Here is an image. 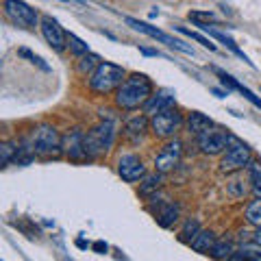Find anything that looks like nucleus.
Here are the masks:
<instances>
[{
  "instance_id": "obj_1",
  "label": "nucleus",
  "mask_w": 261,
  "mask_h": 261,
  "mask_svg": "<svg viewBox=\"0 0 261 261\" xmlns=\"http://www.w3.org/2000/svg\"><path fill=\"white\" fill-rule=\"evenodd\" d=\"M152 94H154L152 92V81L146 74L135 72V74L126 76L124 83L118 87L116 105L120 109H124V111H135V109L144 107V105L150 100Z\"/></svg>"
},
{
  "instance_id": "obj_2",
  "label": "nucleus",
  "mask_w": 261,
  "mask_h": 261,
  "mask_svg": "<svg viewBox=\"0 0 261 261\" xmlns=\"http://www.w3.org/2000/svg\"><path fill=\"white\" fill-rule=\"evenodd\" d=\"M126 81V72L122 65L102 61L89 76V89L96 94H111L118 92V87Z\"/></svg>"
},
{
  "instance_id": "obj_3",
  "label": "nucleus",
  "mask_w": 261,
  "mask_h": 261,
  "mask_svg": "<svg viewBox=\"0 0 261 261\" xmlns=\"http://www.w3.org/2000/svg\"><path fill=\"white\" fill-rule=\"evenodd\" d=\"M113 142H116V124L113 120H102L100 124L89 128L85 133V150L89 159L102 157L105 152L111 150Z\"/></svg>"
},
{
  "instance_id": "obj_4",
  "label": "nucleus",
  "mask_w": 261,
  "mask_h": 261,
  "mask_svg": "<svg viewBox=\"0 0 261 261\" xmlns=\"http://www.w3.org/2000/svg\"><path fill=\"white\" fill-rule=\"evenodd\" d=\"M61 140L59 130L50 124H39L35 130L31 133V142L29 148L35 154H42V157H59L63 152L61 150Z\"/></svg>"
},
{
  "instance_id": "obj_5",
  "label": "nucleus",
  "mask_w": 261,
  "mask_h": 261,
  "mask_svg": "<svg viewBox=\"0 0 261 261\" xmlns=\"http://www.w3.org/2000/svg\"><path fill=\"white\" fill-rule=\"evenodd\" d=\"M183 113L178 111L176 107H170L166 111L157 113V116L150 118V130L161 140H172V137L181 130L183 126Z\"/></svg>"
},
{
  "instance_id": "obj_6",
  "label": "nucleus",
  "mask_w": 261,
  "mask_h": 261,
  "mask_svg": "<svg viewBox=\"0 0 261 261\" xmlns=\"http://www.w3.org/2000/svg\"><path fill=\"white\" fill-rule=\"evenodd\" d=\"M250 161H252L250 148H248L246 144H242V142L235 140L231 146H228V150L224 152L222 161H220V172H224V174H235V172H240V170L248 168Z\"/></svg>"
},
{
  "instance_id": "obj_7",
  "label": "nucleus",
  "mask_w": 261,
  "mask_h": 261,
  "mask_svg": "<svg viewBox=\"0 0 261 261\" xmlns=\"http://www.w3.org/2000/svg\"><path fill=\"white\" fill-rule=\"evenodd\" d=\"M196 140H198L200 152L214 157V154H222L224 150H228V146L235 142V137L231 133H226V130H222V128L211 126L209 130H205V133H200Z\"/></svg>"
},
{
  "instance_id": "obj_8",
  "label": "nucleus",
  "mask_w": 261,
  "mask_h": 261,
  "mask_svg": "<svg viewBox=\"0 0 261 261\" xmlns=\"http://www.w3.org/2000/svg\"><path fill=\"white\" fill-rule=\"evenodd\" d=\"M3 7H5L7 18L22 29H35L37 24L42 22L39 13L33 9L31 5L22 3V0H3Z\"/></svg>"
},
{
  "instance_id": "obj_9",
  "label": "nucleus",
  "mask_w": 261,
  "mask_h": 261,
  "mask_svg": "<svg viewBox=\"0 0 261 261\" xmlns=\"http://www.w3.org/2000/svg\"><path fill=\"white\" fill-rule=\"evenodd\" d=\"M124 22L128 24L130 29L140 31V33H144V35L157 39V42H161V44H166V46H170V48H176V50H181V53H185V55H194L192 48L185 46L181 39H176V37H172V35H168V33L159 31L157 27H152V24H148V22H142V20H135V18H124Z\"/></svg>"
},
{
  "instance_id": "obj_10",
  "label": "nucleus",
  "mask_w": 261,
  "mask_h": 261,
  "mask_svg": "<svg viewBox=\"0 0 261 261\" xmlns=\"http://www.w3.org/2000/svg\"><path fill=\"white\" fill-rule=\"evenodd\" d=\"M183 157V144L178 140H170L166 146L161 148V152L154 157V172H161V174H168L181 163Z\"/></svg>"
},
{
  "instance_id": "obj_11",
  "label": "nucleus",
  "mask_w": 261,
  "mask_h": 261,
  "mask_svg": "<svg viewBox=\"0 0 261 261\" xmlns=\"http://www.w3.org/2000/svg\"><path fill=\"white\" fill-rule=\"evenodd\" d=\"M39 29H42V35L46 39V44L50 46L55 53H63L65 48H68V33L61 29V24L55 18H50V15H42Z\"/></svg>"
},
{
  "instance_id": "obj_12",
  "label": "nucleus",
  "mask_w": 261,
  "mask_h": 261,
  "mask_svg": "<svg viewBox=\"0 0 261 261\" xmlns=\"http://www.w3.org/2000/svg\"><path fill=\"white\" fill-rule=\"evenodd\" d=\"M61 150L70 161H87V150H85V133L79 128H72L70 133L63 135L61 140Z\"/></svg>"
},
{
  "instance_id": "obj_13",
  "label": "nucleus",
  "mask_w": 261,
  "mask_h": 261,
  "mask_svg": "<svg viewBox=\"0 0 261 261\" xmlns=\"http://www.w3.org/2000/svg\"><path fill=\"white\" fill-rule=\"evenodd\" d=\"M118 174L124 178L126 183H137L146 176V168L137 154L128 152V154H122L118 159Z\"/></svg>"
},
{
  "instance_id": "obj_14",
  "label": "nucleus",
  "mask_w": 261,
  "mask_h": 261,
  "mask_svg": "<svg viewBox=\"0 0 261 261\" xmlns=\"http://www.w3.org/2000/svg\"><path fill=\"white\" fill-rule=\"evenodd\" d=\"M148 130H150V120L146 113H137V116L133 118H128L124 122V130H122V135H124V140L128 144H142L144 142V137L148 135Z\"/></svg>"
},
{
  "instance_id": "obj_15",
  "label": "nucleus",
  "mask_w": 261,
  "mask_h": 261,
  "mask_svg": "<svg viewBox=\"0 0 261 261\" xmlns=\"http://www.w3.org/2000/svg\"><path fill=\"white\" fill-rule=\"evenodd\" d=\"M174 102H176L174 94L168 92V89H161V92H157V94L150 96V100L144 105V111H146V116L152 118V116H157V113H161V111L174 107Z\"/></svg>"
},
{
  "instance_id": "obj_16",
  "label": "nucleus",
  "mask_w": 261,
  "mask_h": 261,
  "mask_svg": "<svg viewBox=\"0 0 261 261\" xmlns=\"http://www.w3.org/2000/svg\"><path fill=\"white\" fill-rule=\"evenodd\" d=\"M216 72H218V76L222 79V85L226 87V92H228V89H235V92H240L244 98H246V100H250L252 105H255L257 109H261V98H257L248 87H244L240 81H235L231 74H226V72H222V70H216Z\"/></svg>"
},
{
  "instance_id": "obj_17",
  "label": "nucleus",
  "mask_w": 261,
  "mask_h": 261,
  "mask_svg": "<svg viewBox=\"0 0 261 261\" xmlns=\"http://www.w3.org/2000/svg\"><path fill=\"white\" fill-rule=\"evenodd\" d=\"M202 31H205V33H209V37H214V39H218V42H222L226 48H228V50H231L233 55H238L240 57V59H244V61H246V63H250L252 65V61L248 59V57L246 55H244V50H242V48L238 46V44H235L233 42V39L231 37H228V35H224V33L222 31H216L214 27H209V24H202V27H200Z\"/></svg>"
},
{
  "instance_id": "obj_18",
  "label": "nucleus",
  "mask_w": 261,
  "mask_h": 261,
  "mask_svg": "<svg viewBox=\"0 0 261 261\" xmlns=\"http://www.w3.org/2000/svg\"><path fill=\"white\" fill-rule=\"evenodd\" d=\"M178 216H181V207L176 202H163L161 209L157 211V222L163 228H172L176 224Z\"/></svg>"
},
{
  "instance_id": "obj_19",
  "label": "nucleus",
  "mask_w": 261,
  "mask_h": 261,
  "mask_svg": "<svg viewBox=\"0 0 261 261\" xmlns=\"http://www.w3.org/2000/svg\"><path fill=\"white\" fill-rule=\"evenodd\" d=\"M185 124H187V130H190L192 135L198 137L200 133H205V130H209L211 126H214V122H211V118H207L205 113H200V111H192L190 116H187Z\"/></svg>"
},
{
  "instance_id": "obj_20",
  "label": "nucleus",
  "mask_w": 261,
  "mask_h": 261,
  "mask_svg": "<svg viewBox=\"0 0 261 261\" xmlns=\"http://www.w3.org/2000/svg\"><path fill=\"white\" fill-rule=\"evenodd\" d=\"M161 183H163V174L161 172L146 174L140 181V196L142 198H152V196L161 190Z\"/></svg>"
},
{
  "instance_id": "obj_21",
  "label": "nucleus",
  "mask_w": 261,
  "mask_h": 261,
  "mask_svg": "<svg viewBox=\"0 0 261 261\" xmlns=\"http://www.w3.org/2000/svg\"><path fill=\"white\" fill-rule=\"evenodd\" d=\"M216 242H218V240H216L214 231H200V233L192 240L190 246H192L196 252H211V248H214Z\"/></svg>"
},
{
  "instance_id": "obj_22",
  "label": "nucleus",
  "mask_w": 261,
  "mask_h": 261,
  "mask_svg": "<svg viewBox=\"0 0 261 261\" xmlns=\"http://www.w3.org/2000/svg\"><path fill=\"white\" fill-rule=\"evenodd\" d=\"M233 252H235V248H233L231 242H228V240H218L214 244V248H211L209 255L214 257V259H218V261H228Z\"/></svg>"
},
{
  "instance_id": "obj_23",
  "label": "nucleus",
  "mask_w": 261,
  "mask_h": 261,
  "mask_svg": "<svg viewBox=\"0 0 261 261\" xmlns=\"http://www.w3.org/2000/svg\"><path fill=\"white\" fill-rule=\"evenodd\" d=\"M246 170H248V183L252 187V194H255L257 198H261V163L250 161V166Z\"/></svg>"
},
{
  "instance_id": "obj_24",
  "label": "nucleus",
  "mask_w": 261,
  "mask_h": 261,
  "mask_svg": "<svg viewBox=\"0 0 261 261\" xmlns=\"http://www.w3.org/2000/svg\"><path fill=\"white\" fill-rule=\"evenodd\" d=\"M102 61L98 59L96 55H83V57H79V72L81 74H87V76H92V72L98 68V65H100Z\"/></svg>"
},
{
  "instance_id": "obj_25",
  "label": "nucleus",
  "mask_w": 261,
  "mask_h": 261,
  "mask_svg": "<svg viewBox=\"0 0 261 261\" xmlns=\"http://www.w3.org/2000/svg\"><path fill=\"white\" fill-rule=\"evenodd\" d=\"M202 231V228H200V222H198V220H187V222L183 224V228H181V240L185 242V244H192V240L196 238V235H198Z\"/></svg>"
},
{
  "instance_id": "obj_26",
  "label": "nucleus",
  "mask_w": 261,
  "mask_h": 261,
  "mask_svg": "<svg viewBox=\"0 0 261 261\" xmlns=\"http://www.w3.org/2000/svg\"><path fill=\"white\" fill-rule=\"evenodd\" d=\"M68 48H70V53H72V55H76V57L89 55V46H87L81 37H76L74 33H68Z\"/></svg>"
},
{
  "instance_id": "obj_27",
  "label": "nucleus",
  "mask_w": 261,
  "mask_h": 261,
  "mask_svg": "<svg viewBox=\"0 0 261 261\" xmlns=\"http://www.w3.org/2000/svg\"><path fill=\"white\" fill-rule=\"evenodd\" d=\"M20 154V146L13 144V142H5L3 148H0V161H3V166H9L11 159H15Z\"/></svg>"
},
{
  "instance_id": "obj_28",
  "label": "nucleus",
  "mask_w": 261,
  "mask_h": 261,
  "mask_svg": "<svg viewBox=\"0 0 261 261\" xmlns=\"http://www.w3.org/2000/svg\"><path fill=\"white\" fill-rule=\"evenodd\" d=\"M226 192L233 200H242L244 196H246V183H244L242 178H231V183L226 185Z\"/></svg>"
},
{
  "instance_id": "obj_29",
  "label": "nucleus",
  "mask_w": 261,
  "mask_h": 261,
  "mask_svg": "<svg viewBox=\"0 0 261 261\" xmlns=\"http://www.w3.org/2000/svg\"><path fill=\"white\" fill-rule=\"evenodd\" d=\"M178 33H183V35H187L190 39H194V42H198L200 46H205V48H209V50H216V44H211L209 42V37H202L200 33H196V31H190V29H185V27H174Z\"/></svg>"
},
{
  "instance_id": "obj_30",
  "label": "nucleus",
  "mask_w": 261,
  "mask_h": 261,
  "mask_svg": "<svg viewBox=\"0 0 261 261\" xmlns=\"http://www.w3.org/2000/svg\"><path fill=\"white\" fill-rule=\"evenodd\" d=\"M190 20L196 22L198 27H202V24H209V22H216V15L211 11H190Z\"/></svg>"
},
{
  "instance_id": "obj_31",
  "label": "nucleus",
  "mask_w": 261,
  "mask_h": 261,
  "mask_svg": "<svg viewBox=\"0 0 261 261\" xmlns=\"http://www.w3.org/2000/svg\"><path fill=\"white\" fill-rule=\"evenodd\" d=\"M228 261H257V255H252L250 250H242V252H233Z\"/></svg>"
},
{
  "instance_id": "obj_32",
  "label": "nucleus",
  "mask_w": 261,
  "mask_h": 261,
  "mask_svg": "<svg viewBox=\"0 0 261 261\" xmlns=\"http://www.w3.org/2000/svg\"><path fill=\"white\" fill-rule=\"evenodd\" d=\"M20 55H22V57H29V59H31L33 63H37V65H42V68H44V70H48V65H46V63H44L42 59H39V57H37V55H31L29 50H24V48H22V50H20Z\"/></svg>"
},
{
  "instance_id": "obj_33",
  "label": "nucleus",
  "mask_w": 261,
  "mask_h": 261,
  "mask_svg": "<svg viewBox=\"0 0 261 261\" xmlns=\"http://www.w3.org/2000/svg\"><path fill=\"white\" fill-rule=\"evenodd\" d=\"M92 248L96 250V252H100V255H102V252H107V244H105V242H96V244H92Z\"/></svg>"
},
{
  "instance_id": "obj_34",
  "label": "nucleus",
  "mask_w": 261,
  "mask_h": 261,
  "mask_svg": "<svg viewBox=\"0 0 261 261\" xmlns=\"http://www.w3.org/2000/svg\"><path fill=\"white\" fill-rule=\"evenodd\" d=\"M252 240H255L257 246H261V226H259L257 231H255V235H252Z\"/></svg>"
},
{
  "instance_id": "obj_35",
  "label": "nucleus",
  "mask_w": 261,
  "mask_h": 261,
  "mask_svg": "<svg viewBox=\"0 0 261 261\" xmlns=\"http://www.w3.org/2000/svg\"><path fill=\"white\" fill-rule=\"evenodd\" d=\"M63 3H65V0H63Z\"/></svg>"
}]
</instances>
